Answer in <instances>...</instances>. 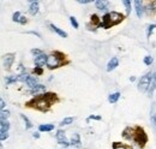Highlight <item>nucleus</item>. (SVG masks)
I'll list each match as a JSON object with an SVG mask.
<instances>
[{"mask_svg": "<svg viewBox=\"0 0 156 149\" xmlns=\"http://www.w3.org/2000/svg\"><path fill=\"white\" fill-rule=\"evenodd\" d=\"M56 140H58V143L64 146V148L71 146V143L67 142V140H66V135H65V132H64L63 130H59V131L56 132Z\"/></svg>", "mask_w": 156, "mask_h": 149, "instance_id": "6", "label": "nucleus"}, {"mask_svg": "<svg viewBox=\"0 0 156 149\" xmlns=\"http://www.w3.org/2000/svg\"><path fill=\"white\" fill-rule=\"evenodd\" d=\"M31 54H33V55H35V58H36V57H38V55H42V54H43V52L41 51V49L34 48V49H31Z\"/></svg>", "mask_w": 156, "mask_h": 149, "instance_id": "34", "label": "nucleus"}, {"mask_svg": "<svg viewBox=\"0 0 156 149\" xmlns=\"http://www.w3.org/2000/svg\"><path fill=\"white\" fill-rule=\"evenodd\" d=\"M26 85H29L30 88H34V87H36L37 85V78H35V77H33V76H29V78L26 79Z\"/></svg>", "mask_w": 156, "mask_h": 149, "instance_id": "20", "label": "nucleus"}, {"mask_svg": "<svg viewBox=\"0 0 156 149\" xmlns=\"http://www.w3.org/2000/svg\"><path fill=\"white\" fill-rule=\"evenodd\" d=\"M21 118L23 119V122H24V124H25V129H31V127H33L31 122L28 119V117H25V114H21Z\"/></svg>", "mask_w": 156, "mask_h": 149, "instance_id": "25", "label": "nucleus"}, {"mask_svg": "<svg viewBox=\"0 0 156 149\" xmlns=\"http://www.w3.org/2000/svg\"><path fill=\"white\" fill-rule=\"evenodd\" d=\"M113 149H129L127 146H125L120 142H114L113 143Z\"/></svg>", "mask_w": 156, "mask_h": 149, "instance_id": "28", "label": "nucleus"}, {"mask_svg": "<svg viewBox=\"0 0 156 149\" xmlns=\"http://www.w3.org/2000/svg\"><path fill=\"white\" fill-rule=\"evenodd\" d=\"M90 119H95V120H101V115H90L88 118V120H90Z\"/></svg>", "mask_w": 156, "mask_h": 149, "instance_id": "39", "label": "nucleus"}, {"mask_svg": "<svg viewBox=\"0 0 156 149\" xmlns=\"http://www.w3.org/2000/svg\"><path fill=\"white\" fill-rule=\"evenodd\" d=\"M26 22H28V21H26V18H25L24 16H22V17H21V19H19V23L23 24V25H24V24H26Z\"/></svg>", "mask_w": 156, "mask_h": 149, "instance_id": "40", "label": "nucleus"}, {"mask_svg": "<svg viewBox=\"0 0 156 149\" xmlns=\"http://www.w3.org/2000/svg\"><path fill=\"white\" fill-rule=\"evenodd\" d=\"M70 22H71V24H72V27H73L75 29H78V27H79V24H78L77 19H76L73 16H71V17H70Z\"/></svg>", "mask_w": 156, "mask_h": 149, "instance_id": "32", "label": "nucleus"}, {"mask_svg": "<svg viewBox=\"0 0 156 149\" xmlns=\"http://www.w3.org/2000/svg\"><path fill=\"white\" fill-rule=\"evenodd\" d=\"M28 34H33V35H36L37 37H41V35H40V34H38V33H36V31H29Z\"/></svg>", "mask_w": 156, "mask_h": 149, "instance_id": "43", "label": "nucleus"}, {"mask_svg": "<svg viewBox=\"0 0 156 149\" xmlns=\"http://www.w3.org/2000/svg\"><path fill=\"white\" fill-rule=\"evenodd\" d=\"M54 130V125L53 124H41L38 126V131H45V132H48V131H52Z\"/></svg>", "mask_w": 156, "mask_h": 149, "instance_id": "18", "label": "nucleus"}, {"mask_svg": "<svg viewBox=\"0 0 156 149\" xmlns=\"http://www.w3.org/2000/svg\"><path fill=\"white\" fill-rule=\"evenodd\" d=\"M38 5H40V3H38V1H31V3H30L29 12H30L31 16H36V15L38 13Z\"/></svg>", "mask_w": 156, "mask_h": 149, "instance_id": "14", "label": "nucleus"}, {"mask_svg": "<svg viewBox=\"0 0 156 149\" xmlns=\"http://www.w3.org/2000/svg\"><path fill=\"white\" fill-rule=\"evenodd\" d=\"M150 119H151V123H153V125H154V127L156 129V115L151 112V115H150Z\"/></svg>", "mask_w": 156, "mask_h": 149, "instance_id": "37", "label": "nucleus"}, {"mask_svg": "<svg viewBox=\"0 0 156 149\" xmlns=\"http://www.w3.org/2000/svg\"><path fill=\"white\" fill-rule=\"evenodd\" d=\"M147 11L149 12V13H156V1H151L148 6H147Z\"/></svg>", "mask_w": 156, "mask_h": 149, "instance_id": "23", "label": "nucleus"}, {"mask_svg": "<svg viewBox=\"0 0 156 149\" xmlns=\"http://www.w3.org/2000/svg\"><path fill=\"white\" fill-rule=\"evenodd\" d=\"M7 138H8V132H0V140L5 141Z\"/></svg>", "mask_w": 156, "mask_h": 149, "instance_id": "36", "label": "nucleus"}, {"mask_svg": "<svg viewBox=\"0 0 156 149\" xmlns=\"http://www.w3.org/2000/svg\"><path fill=\"white\" fill-rule=\"evenodd\" d=\"M47 59H48V57H47L46 54H42V55L36 57V58L34 59L35 65H36V66H38V67L45 66V64H47Z\"/></svg>", "mask_w": 156, "mask_h": 149, "instance_id": "12", "label": "nucleus"}, {"mask_svg": "<svg viewBox=\"0 0 156 149\" xmlns=\"http://www.w3.org/2000/svg\"><path fill=\"white\" fill-rule=\"evenodd\" d=\"M133 135H134V127H126L123 131V137L127 141H132L133 140Z\"/></svg>", "mask_w": 156, "mask_h": 149, "instance_id": "9", "label": "nucleus"}, {"mask_svg": "<svg viewBox=\"0 0 156 149\" xmlns=\"http://www.w3.org/2000/svg\"><path fill=\"white\" fill-rule=\"evenodd\" d=\"M78 3H79V4H83V5H86V4H90L91 1H90V0H79Z\"/></svg>", "mask_w": 156, "mask_h": 149, "instance_id": "41", "label": "nucleus"}, {"mask_svg": "<svg viewBox=\"0 0 156 149\" xmlns=\"http://www.w3.org/2000/svg\"><path fill=\"white\" fill-rule=\"evenodd\" d=\"M109 16H111V23H112V27L113 25H118L119 23H121L124 21V15L119 13V12H115V11H112L109 12Z\"/></svg>", "mask_w": 156, "mask_h": 149, "instance_id": "5", "label": "nucleus"}, {"mask_svg": "<svg viewBox=\"0 0 156 149\" xmlns=\"http://www.w3.org/2000/svg\"><path fill=\"white\" fill-rule=\"evenodd\" d=\"M10 117V112L8 111H1V120H6V119Z\"/></svg>", "mask_w": 156, "mask_h": 149, "instance_id": "35", "label": "nucleus"}, {"mask_svg": "<svg viewBox=\"0 0 156 149\" xmlns=\"http://www.w3.org/2000/svg\"><path fill=\"white\" fill-rule=\"evenodd\" d=\"M21 17H22V16H21V12H18V11H17V12H15L13 16H12V21L19 23V19H21Z\"/></svg>", "mask_w": 156, "mask_h": 149, "instance_id": "31", "label": "nucleus"}, {"mask_svg": "<svg viewBox=\"0 0 156 149\" xmlns=\"http://www.w3.org/2000/svg\"><path fill=\"white\" fill-rule=\"evenodd\" d=\"M34 72H35V73H37V75H42V73H43V70H42L41 67L36 66V67L34 69Z\"/></svg>", "mask_w": 156, "mask_h": 149, "instance_id": "38", "label": "nucleus"}, {"mask_svg": "<svg viewBox=\"0 0 156 149\" xmlns=\"http://www.w3.org/2000/svg\"><path fill=\"white\" fill-rule=\"evenodd\" d=\"M18 81V76H11V77H7L6 78V84H11Z\"/></svg>", "mask_w": 156, "mask_h": 149, "instance_id": "29", "label": "nucleus"}, {"mask_svg": "<svg viewBox=\"0 0 156 149\" xmlns=\"http://www.w3.org/2000/svg\"><path fill=\"white\" fill-rule=\"evenodd\" d=\"M123 4L125 5V8H126V15L129 16L131 13V5H132V3L130 1V0H124Z\"/></svg>", "mask_w": 156, "mask_h": 149, "instance_id": "26", "label": "nucleus"}, {"mask_svg": "<svg viewBox=\"0 0 156 149\" xmlns=\"http://www.w3.org/2000/svg\"><path fill=\"white\" fill-rule=\"evenodd\" d=\"M120 93L119 92H116V93H113V94H111L109 96H108V101L111 102V104H115L116 101L119 100V97H120Z\"/></svg>", "mask_w": 156, "mask_h": 149, "instance_id": "19", "label": "nucleus"}, {"mask_svg": "<svg viewBox=\"0 0 156 149\" xmlns=\"http://www.w3.org/2000/svg\"><path fill=\"white\" fill-rule=\"evenodd\" d=\"M5 101L3 100V99H1V100H0V107H1V111H4V108H5Z\"/></svg>", "mask_w": 156, "mask_h": 149, "instance_id": "42", "label": "nucleus"}, {"mask_svg": "<svg viewBox=\"0 0 156 149\" xmlns=\"http://www.w3.org/2000/svg\"><path fill=\"white\" fill-rule=\"evenodd\" d=\"M56 99V94L54 93H46L43 95H40L35 99H33L31 101H29L26 104L28 107H31V108H35L37 111H41V112H47L49 110L51 105L55 101Z\"/></svg>", "mask_w": 156, "mask_h": 149, "instance_id": "1", "label": "nucleus"}, {"mask_svg": "<svg viewBox=\"0 0 156 149\" xmlns=\"http://www.w3.org/2000/svg\"><path fill=\"white\" fill-rule=\"evenodd\" d=\"M15 57L16 55L13 53H7V54L4 55V66H5L6 70H10V69H11V66L15 62Z\"/></svg>", "mask_w": 156, "mask_h": 149, "instance_id": "7", "label": "nucleus"}, {"mask_svg": "<svg viewBox=\"0 0 156 149\" xmlns=\"http://www.w3.org/2000/svg\"><path fill=\"white\" fill-rule=\"evenodd\" d=\"M73 120H75V118H72V117H67V118L63 119L61 123H60V125H61V126H63V125H69V124L73 123Z\"/></svg>", "mask_w": 156, "mask_h": 149, "instance_id": "27", "label": "nucleus"}, {"mask_svg": "<svg viewBox=\"0 0 156 149\" xmlns=\"http://www.w3.org/2000/svg\"><path fill=\"white\" fill-rule=\"evenodd\" d=\"M155 28H156V24H151V25L148 27V29H147V36H148V37H150V35L153 34V31H154Z\"/></svg>", "mask_w": 156, "mask_h": 149, "instance_id": "33", "label": "nucleus"}, {"mask_svg": "<svg viewBox=\"0 0 156 149\" xmlns=\"http://www.w3.org/2000/svg\"><path fill=\"white\" fill-rule=\"evenodd\" d=\"M34 137H35V138H38V137H40V134H38V132H35V134H34Z\"/></svg>", "mask_w": 156, "mask_h": 149, "instance_id": "44", "label": "nucleus"}, {"mask_svg": "<svg viewBox=\"0 0 156 149\" xmlns=\"http://www.w3.org/2000/svg\"><path fill=\"white\" fill-rule=\"evenodd\" d=\"M119 65V60H118V58H115V57H113L111 60L108 62V64H107V71L108 72H111V71H113L114 69H116V66Z\"/></svg>", "mask_w": 156, "mask_h": 149, "instance_id": "13", "label": "nucleus"}, {"mask_svg": "<svg viewBox=\"0 0 156 149\" xmlns=\"http://www.w3.org/2000/svg\"><path fill=\"white\" fill-rule=\"evenodd\" d=\"M155 89H156V72L153 73V78H151V82H150V85H149V89H148L149 95H151L154 93Z\"/></svg>", "mask_w": 156, "mask_h": 149, "instance_id": "16", "label": "nucleus"}, {"mask_svg": "<svg viewBox=\"0 0 156 149\" xmlns=\"http://www.w3.org/2000/svg\"><path fill=\"white\" fill-rule=\"evenodd\" d=\"M49 27H51L52 30H53V31H55V33H56L58 35H59V36H61V37H67V33H66V31H64V30H61V29H60V28H58L56 25L51 24Z\"/></svg>", "mask_w": 156, "mask_h": 149, "instance_id": "17", "label": "nucleus"}, {"mask_svg": "<svg viewBox=\"0 0 156 149\" xmlns=\"http://www.w3.org/2000/svg\"><path fill=\"white\" fill-rule=\"evenodd\" d=\"M10 129V123L7 120H1V124H0V132H7Z\"/></svg>", "mask_w": 156, "mask_h": 149, "instance_id": "22", "label": "nucleus"}, {"mask_svg": "<svg viewBox=\"0 0 156 149\" xmlns=\"http://www.w3.org/2000/svg\"><path fill=\"white\" fill-rule=\"evenodd\" d=\"M151 78H153V73H147L144 75L138 82V90L142 92V93H145L148 92L149 89V85H150V82H151Z\"/></svg>", "mask_w": 156, "mask_h": 149, "instance_id": "4", "label": "nucleus"}, {"mask_svg": "<svg viewBox=\"0 0 156 149\" xmlns=\"http://www.w3.org/2000/svg\"><path fill=\"white\" fill-rule=\"evenodd\" d=\"M153 62H154V59H153V57H150V55H147V57L144 58V64H145V65L150 66V65L153 64Z\"/></svg>", "mask_w": 156, "mask_h": 149, "instance_id": "30", "label": "nucleus"}, {"mask_svg": "<svg viewBox=\"0 0 156 149\" xmlns=\"http://www.w3.org/2000/svg\"><path fill=\"white\" fill-rule=\"evenodd\" d=\"M65 59V54H63L61 52H54L51 55H48L47 59V67L49 70H53V69H58L63 65V60Z\"/></svg>", "mask_w": 156, "mask_h": 149, "instance_id": "2", "label": "nucleus"}, {"mask_svg": "<svg viewBox=\"0 0 156 149\" xmlns=\"http://www.w3.org/2000/svg\"><path fill=\"white\" fill-rule=\"evenodd\" d=\"M90 22H91V24L95 25L96 28H99L100 24H101L100 18H99V16H97V15H91V17H90Z\"/></svg>", "mask_w": 156, "mask_h": 149, "instance_id": "21", "label": "nucleus"}, {"mask_svg": "<svg viewBox=\"0 0 156 149\" xmlns=\"http://www.w3.org/2000/svg\"><path fill=\"white\" fill-rule=\"evenodd\" d=\"M134 143H137V146H139L141 148H143L145 146V143L148 142V136L145 134L144 129L141 126H134V135H133V140Z\"/></svg>", "mask_w": 156, "mask_h": 149, "instance_id": "3", "label": "nucleus"}, {"mask_svg": "<svg viewBox=\"0 0 156 149\" xmlns=\"http://www.w3.org/2000/svg\"><path fill=\"white\" fill-rule=\"evenodd\" d=\"M81 143V140H79V135L78 134H75L71 138V146H79Z\"/></svg>", "mask_w": 156, "mask_h": 149, "instance_id": "24", "label": "nucleus"}, {"mask_svg": "<svg viewBox=\"0 0 156 149\" xmlns=\"http://www.w3.org/2000/svg\"><path fill=\"white\" fill-rule=\"evenodd\" d=\"M133 5H134V8H136V13H137V17L138 18H142L143 17V12H144L143 3L139 1V0H136V1H133Z\"/></svg>", "mask_w": 156, "mask_h": 149, "instance_id": "10", "label": "nucleus"}, {"mask_svg": "<svg viewBox=\"0 0 156 149\" xmlns=\"http://www.w3.org/2000/svg\"><path fill=\"white\" fill-rule=\"evenodd\" d=\"M95 6L96 8H99V10H107L108 8V1H104V0H97V1H95Z\"/></svg>", "mask_w": 156, "mask_h": 149, "instance_id": "15", "label": "nucleus"}, {"mask_svg": "<svg viewBox=\"0 0 156 149\" xmlns=\"http://www.w3.org/2000/svg\"><path fill=\"white\" fill-rule=\"evenodd\" d=\"M46 92V85H42V84H37L36 87H34V88H31L30 89V93L33 94V95H43V93Z\"/></svg>", "mask_w": 156, "mask_h": 149, "instance_id": "11", "label": "nucleus"}, {"mask_svg": "<svg viewBox=\"0 0 156 149\" xmlns=\"http://www.w3.org/2000/svg\"><path fill=\"white\" fill-rule=\"evenodd\" d=\"M99 28H103V29H109V28H112L109 13H106V15L102 17V21H101V24H100Z\"/></svg>", "mask_w": 156, "mask_h": 149, "instance_id": "8", "label": "nucleus"}]
</instances>
